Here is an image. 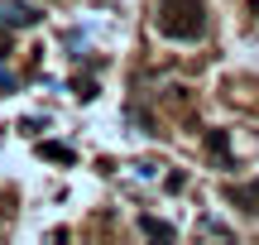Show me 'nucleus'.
Returning <instances> with one entry per match:
<instances>
[{
	"mask_svg": "<svg viewBox=\"0 0 259 245\" xmlns=\"http://www.w3.org/2000/svg\"><path fill=\"white\" fill-rule=\"evenodd\" d=\"M158 34L178 44H197L206 34V5L202 0H158Z\"/></svg>",
	"mask_w": 259,
	"mask_h": 245,
	"instance_id": "nucleus-1",
	"label": "nucleus"
},
{
	"mask_svg": "<svg viewBox=\"0 0 259 245\" xmlns=\"http://www.w3.org/2000/svg\"><path fill=\"white\" fill-rule=\"evenodd\" d=\"M0 24L5 29H29V24H38V10L29 0H0Z\"/></svg>",
	"mask_w": 259,
	"mask_h": 245,
	"instance_id": "nucleus-2",
	"label": "nucleus"
},
{
	"mask_svg": "<svg viewBox=\"0 0 259 245\" xmlns=\"http://www.w3.org/2000/svg\"><path fill=\"white\" fill-rule=\"evenodd\" d=\"M226 197H231L235 207H245L250 217H259V178H254V183H240V188H231Z\"/></svg>",
	"mask_w": 259,
	"mask_h": 245,
	"instance_id": "nucleus-3",
	"label": "nucleus"
},
{
	"mask_svg": "<svg viewBox=\"0 0 259 245\" xmlns=\"http://www.w3.org/2000/svg\"><path fill=\"white\" fill-rule=\"evenodd\" d=\"M206 149H211L216 159L231 169V140H226V130H206Z\"/></svg>",
	"mask_w": 259,
	"mask_h": 245,
	"instance_id": "nucleus-4",
	"label": "nucleus"
},
{
	"mask_svg": "<svg viewBox=\"0 0 259 245\" xmlns=\"http://www.w3.org/2000/svg\"><path fill=\"white\" fill-rule=\"evenodd\" d=\"M139 231L154 236V240H173V236H178V231L168 226V221H158V217H139Z\"/></svg>",
	"mask_w": 259,
	"mask_h": 245,
	"instance_id": "nucleus-5",
	"label": "nucleus"
},
{
	"mask_svg": "<svg viewBox=\"0 0 259 245\" xmlns=\"http://www.w3.org/2000/svg\"><path fill=\"white\" fill-rule=\"evenodd\" d=\"M38 154H44V159H53V164H72V149H67V144H38Z\"/></svg>",
	"mask_w": 259,
	"mask_h": 245,
	"instance_id": "nucleus-6",
	"label": "nucleus"
},
{
	"mask_svg": "<svg viewBox=\"0 0 259 245\" xmlns=\"http://www.w3.org/2000/svg\"><path fill=\"white\" fill-rule=\"evenodd\" d=\"M0 92H15V77L5 72V63H0Z\"/></svg>",
	"mask_w": 259,
	"mask_h": 245,
	"instance_id": "nucleus-7",
	"label": "nucleus"
},
{
	"mask_svg": "<svg viewBox=\"0 0 259 245\" xmlns=\"http://www.w3.org/2000/svg\"><path fill=\"white\" fill-rule=\"evenodd\" d=\"M250 10H254V15H259V0H250Z\"/></svg>",
	"mask_w": 259,
	"mask_h": 245,
	"instance_id": "nucleus-8",
	"label": "nucleus"
}]
</instances>
